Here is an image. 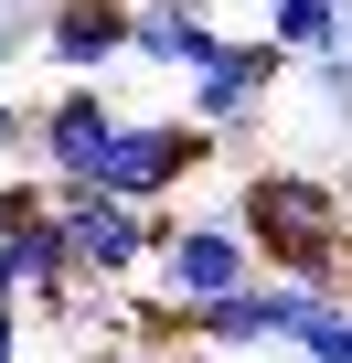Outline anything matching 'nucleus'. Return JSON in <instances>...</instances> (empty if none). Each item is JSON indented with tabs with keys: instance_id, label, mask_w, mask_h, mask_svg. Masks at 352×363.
<instances>
[{
	"instance_id": "f257e3e1",
	"label": "nucleus",
	"mask_w": 352,
	"mask_h": 363,
	"mask_svg": "<svg viewBox=\"0 0 352 363\" xmlns=\"http://www.w3.org/2000/svg\"><path fill=\"white\" fill-rule=\"evenodd\" d=\"M235 235L256 246V278H288V289H331L341 299V278H352V203H341V182H320V171H246L235 182Z\"/></svg>"
},
{
	"instance_id": "f03ea898",
	"label": "nucleus",
	"mask_w": 352,
	"mask_h": 363,
	"mask_svg": "<svg viewBox=\"0 0 352 363\" xmlns=\"http://www.w3.org/2000/svg\"><path fill=\"white\" fill-rule=\"evenodd\" d=\"M149 299L160 310H203V299H225V289H246L256 278V246L235 235V214H182V203H160L149 214Z\"/></svg>"
},
{
	"instance_id": "7ed1b4c3",
	"label": "nucleus",
	"mask_w": 352,
	"mask_h": 363,
	"mask_svg": "<svg viewBox=\"0 0 352 363\" xmlns=\"http://www.w3.org/2000/svg\"><path fill=\"white\" fill-rule=\"evenodd\" d=\"M203 160H214V139H203L193 118H118L107 150H96V182H86V193H107V203H128V214H160Z\"/></svg>"
},
{
	"instance_id": "20e7f679",
	"label": "nucleus",
	"mask_w": 352,
	"mask_h": 363,
	"mask_svg": "<svg viewBox=\"0 0 352 363\" xmlns=\"http://www.w3.org/2000/svg\"><path fill=\"white\" fill-rule=\"evenodd\" d=\"M278 75H288V54H278L267 33H225V43H214V65H203V75H182V118H193L203 139H235V128H256V118H267Z\"/></svg>"
},
{
	"instance_id": "39448f33",
	"label": "nucleus",
	"mask_w": 352,
	"mask_h": 363,
	"mask_svg": "<svg viewBox=\"0 0 352 363\" xmlns=\"http://www.w3.org/2000/svg\"><path fill=\"white\" fill-rule=\"evenodd\" d=\"M54 235H64L75 289H96V299L149 267V214H128V203H107V193H54Z\"/></svg>"
},
{
	"instance_id": "423d86ee",
	"label": "nucleus",
	"mask_w": 352,
	"mask_h": 363,
	"mask_svg": "<svg viewBox=\"0 0 352 363\" xmlns=\"http://www.w3.org/2000/svg\"><path fill=\"white\" fill-rule=\"evenodd\" d=\"M107 128H118V96H107V86H64L54 107H33V171L54 182V193H86Z\"/></svg>"
},
{
	"instance_id": "0eeeda50",
	"label": "nucleus",
	"mask_w": 352,
	"mask_h": 363,
	"mask_svg": "<svg viewBox=\"0 0 352 363\" xmlns=\"http://www.w3.org/2000/svg\"><path fill=\"white\" fill-rule=\"evenodd\" d=\"M288 320H299V289H288V278H246V289L182 310V342H203V352H246V363H256V352L288 342Z\"/></svg>"
},
{
	"instance_id": "6e6552de",
	"label": "nucleus",
	"mask_w": 352,
	"mask_h": 363,
	"mask_svg": "<svg viewBox=\"0 0 352 363\" xmlns=\"http://www.w3.org/2000/svg\"><path fill=\"white\" fill-rule=\"evenodd\" d=\"M43 65L64 86H96L107 65H128V0H54L43 11Z\"/></svg>"
},
{
	"instance_id": "1a4fd4ad",
	"label": "nucleus",
	"mask_w": 352,
	"mask_h": 363,
	"mask_svg": "<svg viewBox=\"0 0 352 363\" xmlns=\"http://www.w3.org/2000/svg\"><path fill=\"white\" fill-rule=\"evenodd\" d=\"M225 43L214 0H128V65H160V75H203Z\"/></svg>"
},
{
	"instance_id": "9d476101",
	"label": "nucleus",
	"mask_w": 352,
	"mask_h": 363,
	"mask_svg": "<svg viewBox=\"0 0 352 363\" xmlns=\"http://www.w3.org/2000/svg\"><path fill=\"white\" fill-rule=\"evenodd\" d=\"M256 33H267L288 65H299V54L331 65V54H341V0H267V22H256Z\"/></svg>"
},
{
	"instance_id": "9b49d317",
	"label": "nucleus",
	"mask_w": 352,
	"mask_h": 363,
	"mask_svg": "<svg viewBox=\"0 0 352 363\" xmlns=\"http://www.w3.org/2000/svg\"><path fill=\"white\" fill-rule=\"evenodd\" d=\"M33 214H54V182L43 171H0V235H22Z\"/></svg>"
},
{
	"instance_id": "f8f14e48",
	"label": "nucleus",
	"mask_w": 352,
	"mask_h": 363,
	"mask_svg": "<svg viewBox=\"0 0 352 363\" xmlns=\"http://www.w3.org/2000/svg\"><path fill=\"white\" fill-rule=\"evenodd\" d=\"M22 160H33V107L0 96V171H22Z\"/></svg>"
},
{
	"instance_id": "ddd939ff",
	"label": "nucleus",
	"mask_w": 352,
	"mask_h": 363,
	"mask_svg": "<svg viewBox=\"0 0 352 363\" xmlns=\"http://www.w3.org/2000/svg\"><path fill=\"white\" fill-rule=\"evenodd\" d=\"M0 310H22V257H11V235H0Z\"/></svg>"
},
{
	"instance_id": "4468645a",
	"label": "nucleus",
	"mask_w": 352,
	"mask_h": 363,
	"mask_svg": "<svg viewBox=\"0 0 352 363\" xmlns=\"http://www.w3.org/2000/svg\"><path fill=\"white\" fill-rule=\"evenodd\" d=\"M22 342H33V320H22V310H0V363H22Z\"/></svg>"
},
{
	"instance_id": "2eb2a0df",
	"label": "nucleus",
	"mask_w": 352,
	"mask_h": 363,
	"mask_svg": "<svg viewBox=\"0 0 352 363\" xmlns=\"http://www.w3.org/2000/svg\"><path fill=\"white\" fill-rule=\"evenodd\" d=\"M75 363H149V352H128V342H86Z\"/></svg>"
},
{
	"instance_id": "dca6fc26",
	"label": "nucleus",
	"mask_w": 352,
	"mask_h": 363,
	"mask_svg": "<svg viewBox=\"0 0 352 363\" xmlns=\"http://www.w3.org/2000/svg\"><path fill=\"white\" fill-rule=\"evenodd\" d=\"M171 363H246V352H203V342H182V352H171Z\"/></svg>"
},
{
	"instance_id": "f3484780",
	"label": "nucleus",
	"mask_w": 352,
	"mask_h": 363,
	"mask_svg": "<svg viewBox=\"0 0 352 363\" xmlns=\"http://www.w3.org/2000/svg\"><path fill=\"white\" fill-rule=\"evenodd\" d=\"M0 65H11V33H0Z\"/></svg>"
}]
</instances>
